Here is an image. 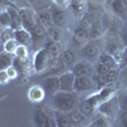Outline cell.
I'll return each mask as SVG.
<instances>
[{"label": "cell", "mask_w": 127, "mask_h": 127, "mask_svg": "<svg viewBox=\"0 0 127 127\" xmlns=\"http://www.w3.org/2000/svg\"><path fill=\"white\" fill-rule=\"evenodd\" d=\"M0 28L1 29L10 28V17H9V13L6 12L5 6L0 8Z\"/></svg>", "instance_id": "32"}, {"label": "cell", "mask_w": 127, "mask_h": 127, "mask_svg": "<svg viewBox=\"0 0 127 127\" xmlns=\"http://www.w3.org/2000/svg\"><path fill=\"white\" fill-rule=\"evenodd\" d=\"M13 55L8 54L5 51L0 52V70H6L9 66L13 65Z\"/></svg>", "instance_id": "29"}, {"label": "cell", "mask_w": 127, "mask_h": 127, "mask_svg": "<svg viewBox=\"0 0 127 127\" xmlns=\"http://www.w3.org/2000/svg\"><path fill=\"white\" fill-rule=\"evenodd\" d=\"M27 3L29 4V8H32L36 13L50 9L52 6V0H27Z\"/></svg>", "instance_id": "21"}, {"label": "cell", "mask_w": 127, "mask_h": 127, "mask_svg": "<svg viewBox=\"0 0 127 127\" xmlns=\"http://www.w3.org/2000/svg\"><path fill=\"white\" fill-rule=\"evenodd\" d=\"M70 70L75 78H93L95 75V67L90 61H79Z\"/></svg>", "instance_id": "4"}, {"label": "cell", "mask_w": 127, "mask_h": 127, "mask_svg": "<svg viewBox=\"0 0 127 127\" xmlns=\"http://www.w3.org/2000/svg\"><path fill=\"white\" fill-rule=\"evenodd\" d=\"M19 14H20V19H22V28H24L26 31L31 32L38 24L37 13L32 8L20 6L19 8Z\"/></svg>", "instance_id": "3"}, {"label": "cell", "mask_w": 127, "mask_h": 127, "mask_svg": "<svg viewBox=\"0 0 127 127\" xmlns=\"http://www.w3.org/2000/svg\"><path fill=\"white\" fill-rule=\"evenodd\" d=\"M0 43H3V42H0ZM1 51H4V50H1V47H0V52H1Z\"/></svg>", "instance_id": "46"}, {"label": "cell", "mask_w": 127, "mask_h": 127, "mask_svg": "<svg viewBox=\"0 0 127 127\" xmlns=\"http://www.w3.org/2000/svg\"><path fill=\"white\" fill-rule=\"evenodd\" d=\"M13 65L15 66V69L19 71V74H26L28 71V60H24V59H19V57H15L13 59Z\"/></svg>", "instance_id": "30"}, {"label": "cell", "mask_w": 127, "mask_h": 127, "mask_svg": "<svg viewBox=\"0 0 127 127\" xmlns=\"http://www.w3.org/2000/svg\"><path fill=\"white\" fill-rule=\"evenodd\" d=\"M31 37H32V45L33 46H42L47 43V33H46V28L43 26H41L39 23L32 29L31 32ZM43 47V46H42Z\"/></svg>", "instance_id": "14"}, {"label": "cell", "mask_w": 127, "mask_h": 127, "mask_svg": "<svg viewBox=\"0 0 127 127\" xmlns=\"http://www.w3.org/2000/svg\"><path fill=\"white\" fill-rule=\"evenodd\" d=\"M10 81V78L8 75V72L5 70H0V84L1 85H5V84H8Z\"/></svg>", "instance_id": "41"}, {"label": "cell", "mask_w": 127, "mask_h": 127, "mask_svg": "<svg viewBox=\"0 0 127 127\" xmlns=\"http://www.w3.org/2000/svg\"><path fill=\"white\" fill-rule=\"evenodd\" d=\"M98 62L104 64V65H108V66H111V67H118L117 62H116V60H114V57H113L112 55L107 54V52H102L100 56H99V59H98ZM118 69H120V67H118Z\"/></svg>", "instance_id": "31"}, {"label": "cell", "mask_w": 127, "mask_h": 127, "mask_svg": "<svg viewBox=\"0 0 127 127\" xmlns=\"http://www.w3.org/2000/svg\"><path fill=\"white\" fill-rule=\"evenodd\" d=\"M46 33H47V41H51V42H60L61 41L60 28L54 26V24L48 28H46Z\"/></svg>", "instance_id": "28"}, {"label": "cell", "mask_w": 127, "mask_h": 127, "mask_svg": "<svg viewBox=\"0 0 127 127\" xmlns=\"http://www.w3.org/2000/svg\"><path fill=\"white\" fill-rule=\"evenodd\" d=\"M117 111H120V105H118V98H116V97L103 102L97 109L98 113L105 116V117H112Z\"/></svg>", "instance_id": "11"}, {"label": "cell", "mask_w": 127, "mask_h": 127, "mask_svg": "<svg viewBox=\"0 0 127 127\" xmlns=\"http://www.w3.org/2000/svg\"><path fill=\"white\" fill-rule=\"evenodd\" d=\"M47 52L51 59H56V57H60L61 56V46H60V42H51V41H47V43L45 45Z\"/></svg>", "instance_id": "23"}, {"label": "cell", "mask_w": 127, "mask_h": 127, "mask_svg": "<svg viewBox=\"0 0 127 127\" xmlns=\"http://www.w3.org/2000/svg\"><path fill=\"white\" fill-rule=\"evenodd\" d=\"M18 47V42L15 41V38H10L8 41H5L3 43V50L5 52H8V54L10 55H14L15 54V50Z\"/></svg>", "instance_id": "33"}, {"label": "cell", "mask_w": 127, "mask_h": 127, "mask_svg": "<svg viewBox=\"0 0 127 127\" xmlns=\"http://www.w3.org/2000/svg\"><path fill=\"white\" fill-rule=\"evenodd\" d=\"M87 127H111V122L108 120V117L98 113L95 117L89 122V125Z\"/></svg>", "instance_id": "26"}, {"label": "cell", "mask_w": 127, "mask_h": 127, "mask_svg": "<svg viewBox=\"0 0 127 127\" xmlns=\"http://www.w3.org/2000/svg\"><path fill=\"white\" fill-rule=\"evenodd\" d=\"M5 9L10 17V28L13 31L20 29L22 28V19H20V14H19V8L15 6L13 3H8L5 5Z\"/></svg>", "instance_id": "12"}, {"label": "cell", "mask_w": 127, "mask_h": 127, "mask_svg": "<svg viewBox=\"0 0 127 127\" xmlns=\"http://www.w3.org/2000/svg\"><path fill=\"white\" fill-rule=\"evenodd\" d=\"M56 114V121H57V127H74L69 114L65 112H57L55 111Z\"/></svg>", "instance_id": "27"}, {"label": "cell", "mask_w": 127, "mask_h": 127, "mask_svg": "<svg viewBox=\"0 0 127 127\" xmlns=\"http://www.w3.org/2000/svg\"><path fill=\"white\" fill-rule=\"evenodd\" d=\"M50 111L45 107L43 104H38L34 111V126L36 127H45L47 118H48Z\"/></svg>", "instance_id": "17"}, {"label": "cell", "mask_w": 127, "mask_h": 127, "mask_svg": "<svg viewBox=\"0 0 127 127\" xmlns=\"http://www.w3.org/2000/svg\"><path fill=\"white\" fill-rule=\"evenodd\" d=\"M46 97V92L42 85H33L28 90V98L33 103H41Z\"/></svg>", "instance_id": "19"}, {"label": "cell", "mask_w": 127, "mask_h": 127, "mask_svg": "<svg viewBox=\"0 0 127 127\" xmlns=\"http://www.w3.org/2000/svg\"><path fill=\"white\" fill-rule=\"evenodd\" d=\"M118 105H120V111L127 112V93L118 97Z\"/></svg>", "instance_id": "38"}, {"label": "cell", "mask_w": 127, "mask_h": 127, "mask_svg": "<svg viewBox=\"0 0 127 127\" xmlns=\"http://www.w3.org/2000/svg\"><path fill=\"white\" fill-rule=\"evenodd\" d=\"M5 71L8 72V75H9L10 80H14V79H17V78H18V75H19V71L15 69V66H14V65L9 66V67H8Z\"/></svg>", "instance_id": "40"}, {"label": "cell", "mask_w": 127, "mask_h": 127, "mask_svg": "<svg viewBox=\"0 0 127 127\" xmlns=\"http://www.w3.org/2000/svg\"><path fill=\"white\" fill-rule=\"evenodd\" d=\"M69 3H70V0H52V4L62 6V8H67L69 6Z\"/></svg>", "instance_id": "44"}, {"label": "cell", "mask_w": 127, "mask_h": 127, "mask_svg": "<svg viewBox=\"0 0 127 127\" xmlns=\"http://www.w3.org/2000/svg\"><path fill=\"white\" fill-rule=\"evenodd\" d=\"M81 54L88 61H95V60L98 61L102 54V48L97 41H89L85 46L81 47Z\"/></svg>", "instance_id": "9"}, {"label": "cell", "mask_w": 127, "mask_h": 127, "mask_svg": "<svg viewBox=\"0 0 127 127\" xmlns=\"http://www.w3.org/2000/svg\"><path fill=\"white\" fill-rule=\"evenodd\" d=\"M50 60H51V57L48 55L46 47H41V48H38L34 52L33 61H32V66H33V69H34L36 72L41 74V72H43V71L47 70Z\"/></svg>", "instance_id": "2"}, {"label": "cell", "mask_w": 127, "mask_h": 127, "mask_svg": "<svg viewBox=\"0 0 127 127\" xmlns=\"http://www.w3.org/2000/svg\"><path fill=\"white\" fill-rule=\"evenodd\" d=\"M89 41H90V36H89L88 26L80 24L74 29V32H72V43L75 46L81 48L83 46H85Z\"/></svg>", "instance_id": "6"}, {"label": "cell", "mask_w": 127, "mask_h": 127, "mask_svg": "<svg viewBox=\"0 0 127 127\" xmlns=\"http://www.w3.org/2000/svg\"><path fill=\"white\" fill-rule=\"evenodd\" d=\"M60 57L62 59L64 62H65L66 67H70L71 69L76 64V55L74 54V51H71V50H67V48L66 50H62Z\"/></svg>", "instance_id": "24"}, {"label": "cell", "mask_w": 127, "mask_h": 127, "mask_svg": "<svg viewBox=\"0 0 127 127\" xmlns=\"http://www.w3.org/2000/svg\"><path fill=\"white\" fill-rule=\"evenodd\" d=\"M126 67H127V47L123 48L122 59H121V64H120V69H126Z\"/></svg>", "instance_id": "42"}, {"label": "cell", "mask_w": 127, "mask_h": 127, "mask_svg": "<svg viewBox=\"0 0 127 127\" xmlns=\"http://www.w3.org/2000/svg\"><path fill=\"white\" fill-rule=\"evenodd\" d=\"M97 90H98V88L95 85V81L93 78H76L75 79L74 92H76L78 94L97 92Z\"/></svg>", "instance_id": "8"}, {"label": "cell", "mask_w": 127, "mask_h": 127, "mask_svg": "<svg viewBox=\"0 0 127 127\" xmlns=\"http://www.w3.org/2000/svg\"><path fill=\"white\" fill-rule=\"evenodd\" d=\"M14 56L15 57H19V59L28 60V57H29V47L28 46H24V45H18Z\"/></svg>", "instance_id": "34"}, {"label": "cell", "mask_w": 127, "mask_h": 127, "mask_svg": "<svg viewBox=\"0 0 127 127\" xmlns=\"http://www.w3.org/2000/svg\"><path fill=\"white\" fill-rule=\"evenodd\" d=\"M78 108L80 109V112H81L83 114H85L88 118H90L92 116H93L95 112H97V108H95L94 105H93L87 98L79 103V107H78Z\"/></svg>", "instance_id": "25"}, {"label": "cell", "mask_w": 127, "mask_h": 127, "mask_svg": "<svg viewBox=\"0 0 127 127\" xmlns=\"http://www.w3.org/2000/svg\"><path fill=\"white\" fill-rule=\"evenodd\" d=\"M67 114H69V117H70L74 127H87L89 125V122H90L89 118L87 117L85 114H83L79 108H75V109L70 111Z\"/></svg>", "instance_id": "15"}, {"label": "cell", "mask_w": 127, "mask_h": 127, "mask_svg": "<svg viewBox=\"0 0 127 127\" xmlns=\"http://www.w3.org/2000/svg\"><path fill=\"white\" fill-rule=\"evenodd\" d=\"M45 127H57V121H56V114H55V112H50Z\"/></svg>", "instance_id": "39"}, {"label": "cell", "mask_w": 127, "mask_h": 127, "mask_svg": "<svg viewBox=\"0 0 127 127\" xmlns=\"http://www.w3.org/2000/svg\"><path fill=\"white\" fill-rule=\"evenodd\" d=\"M14 38L18 42V45H24V46H31L32 45V37L28 31L24 28H20L14 31Z\"/></svg>", "instance_id": "20"}, {"label": "cell", "mask_w": 127, "mask_h": 127, "mask_svg": "<svg viewBox=\"0 0 127 127\" xmlns=\"http://www.w3.org/2000/svg\"><path fill=\"white\" fill-rule=\"evenodd\" d=\"M48 72H51V75H61L62 72H65L67 70L65 62L62 61L61 57H56V59H51L50 64H48V67H47Z\"/></svg>", "instance_id": "18"}, {"label": "cell", "mask_w": 127, "mask_h": 127, "mask_svg": "<svg viewBox=\"0 0 127 127\" xmlns=\"http://www.w3.org/2000/svg\"><path fill=\"white\" fill-rule=\"evenodd\" d=\"M120 121L122 127H127V112L120 111Z\"/></svg>", "instance_id": "43"}, {"label": "cell", "mask_w": 127, "mask_h": 127, "mask_svg": "<svg viewBox=\"0 0 127 127\" xmlns=\"http://www.w3.org/2000/svg\"><path fill=\"white\" fill-rule=\"evenodd\" d=\"M51 14H52V22H54V26H56L59 28H64L66 26V23H67L66 8H62V6L52 4Z\"/></svg>", "instance_id": "10"}, {"label": "cell", "mask_w": 127, "mask_h": 127, "mask_svg": "<svg viewBox=\"0 0 127 127\" xmlns=\"http://www.w3.org/2000/svg\"><path fill=\"white\" fill-rule=\"evenodd\" d=\"M118 37L122 42V45L125 47H127V22H123L122 23V27L118 32Z\"/></svg>", "instance_id": "36"}, {"label": "cell", "mask_w": 127, "mask_h": 127, "mask_svg": "<svg viewBox=\"0 0 127 127\" xmlns=\"http://www.w3.org/2000/svg\"><path fill=\"white\" fill-rule=\"evenodd\" d=\"M75 75L71 72V70H66L59 75L60 80V90L61 92H74V85H75Z\"/></svg>", "instance_id": "13"}, {"label": "cell", "mask_w": 127, "mask_h": 127, "mask_svg": "<svg viewBox=\"0 0 127 127\" xmlns=\"http://www.w3.org/2000/svg\"><path fill=\"white\" fill-rule=\"evenodd\" d=\"M109 9L113 17L127 22V0H108Z\"/></svg>", "instance_id": "7"}, {"label": "cell", "mask_w": 127, "mask_h": 127, "mask_svg": "<svg viewBox=\"0 0 127 127\" xmlns=\"http://www.w3.org/2000/svg\"><path fill=\"white\" fill-rule=\"evenodd\" d=\"M111 69H113V67H111V66H108V65H104V64L98 62V65L95 66V74H100V75H107L108 71H109Z\"/></svg>", "instance_id": "37"}, {"label": "cell", "mask_w": 127, "mask_h": 127, "mask_svg": "<svg viewBox=\"0 0 127 127\" xmlns=\"http://www.w3.org/2000/svg\"><path fill=\"white\" fill-rule=\"evenodd\" d=\"M126 69H127V67H126Z\"/></svg>", "instance_id": "47"}, {"label": "cell", "mask_w": 127, "mask_h": 127, "mask_svg": "<svg viewBox=\"0 0 127 127\" xmlns=\"http://www.w3.org/2000/svg\"><path fill=\"white\" fill-rule=\"evenodd\" d=\"M8 3H10L9 0H0V8H3V6H5Z\"/></svg>", "instance_id": "45"}, {"label": "cell", "mask_w": 127, "mask_h": 127, "mask_svg": "<svg viewBox=\"0 0 127 127\" xmlns=\"http://www.w3.org/2000/svg\"><path fill=\"white\" fill-rule=\"evenodd\" d=\"M118 76H120V69H118V67H113V69H111V70L108 71V74L105 75L108 84L116 81V80L118 79Z\"/></svg>", "instance_id": "35"}, {"label": "cell", "mask_w": 127, "mask_h": 127, "mask_svg": "<svg viewBox=\"0 0 127 127\" xmlns=\"http://www.w3.org/2000/svg\"><path fill=\"white\" fill-rule=\"evenodd\" d=\"M37 19H38V23L41 26H43L45 28H48L54 24L52 22V14H51V8L46 9V10H42V12L37 13Z\"/></svg>", "instance_id": "22"}, {"label": "cell", "mask_w": 127, "mask_h": 127, "mask_svg": "<svg viewBox=\"0 0 127 127\" xmlns=\"http://www.w3.org/2000/svg\"><path fill=\"white\" fill-rule=\"evenodd\" d=\"M88 5H89V0H70L67 8L74 18L83 20L87 14Z\"/></svg>", "instance_id": "5"}, {"label": "cell", "mask_w": 127, "mask_h": 127, "mask_svg": "<svg viewBox=\"0 0 127 127\" xmlns=\"http://www.w3.org/2000/svg\"><path fill=\"white\" fill-rule=\"evenodd\" d=\"M43 89L47 95H54L57 92H60V80L57 75H50L45 81H43Z\"/></svg>", "instance_id": "16"}, {"label": "cell", "mask_w": 127, "mask_h": 127, "mask_svg": "<svg viewBox=\"0 0 127 127\" xmlns=\"http://www.w3.org/2000/svg\"><path fill=\"white\" fill-rule=\"evenodd\" d=\"M79 94L76 92H57L52 95V107L57 112L69 113L70 111L79 107Z\"/></svg>", "instance_id": "1"}]
</instances>
